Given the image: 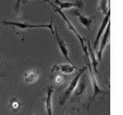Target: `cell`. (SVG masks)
I'll list each match as a JSON object with an SVG mask.
<instances>
[{"mask_svg":"<svg viewBox=\"0 0 123 115\" xmlns=\"http://www.w3.org/2000/svg\"><path fill=\"white\" fill-rule=\"evenodd\" d=\"M22 0H17L16 4V6H15V10H16V13H18L19 10H20V2H21Z\"/></svg>","mask_w":123,"mask_h":115,"instance_id":"16","label":"cell"},{"mask_svg":"<svg viewBox=\"0 0 123 115\" xmlns=\"http://www.w3.org/2000/svg\"><path fill=\"white\" fill-rule=\"evenodd\" d=\"M76 70L75 66L73 64H55L51 68V73L60 71L64 74H71L73 73Z\"/></svg>","mask_w":123,"mask_h":115,"instance_id":"7","label":"cell"},{"mask_svg":"<svg viewBox=\"0 0 123 115\" xmlns=\"http://www.w3.org/2000/svg\"><path fill=\"white\" fill-rule=\"evenodd\" d=\"M2 23L6 25H10L16 27L20 29H48L50 30L51 33L55 35V29L53 27V17H51L50 22L49 24H30L26 22H10V21H3Z\"/></svg>","mask_w":123,"mask_h":115,"instance_id":"3","label":"cell"},{"mask_svg":"<svg viewBox=\"0 0 123 115\" xmlns=\"http://www.w3.org/2000/svg\"><path fill=\"white\" fill-rule=\"evenodd\" d=\"M55 37H56V39H57V43H58V45H59V50H60L61 54H63V56L68 61L69 63L72 64V62L70 60L69 56V50H68V47L67 46L66 43L64 42L63 39L61 37V36L59 35V34L58 33V32L57 31V30L55 29Z\"/></svg>","mask_w":123,"mask_h":115,"instance_id":"9","label":"cell"},{"mask_svg":"<svg viewBox=\"0 0 123 115\" xmlns=\"http://www.w3.org/2000/svg\"><path fill=\"white\" fill-rule=\"evenodd\" d=\"M55 3L58 5L59 9L61 10H68L73 7H78L81 8L83 7V1L81 0L76 1H61L59 0H55Z\"/></svg>","mask_w":123,"mask_h":115,"instance_id":"8","label":"cell"},{"mask_svg":"<svg viewBox=\"0 0 123 115\" xmlns=\"http://www.w3.org/2000/svg\"><path fill=\"white\" fill-rule=\"evenodd\" d=\"M87 54H88V56L87 58H89L90 60V63H91V66L92 67V69L93 71L97 72V66H98V58L95 55L94 51L92 48L91 45H90V42H88L87 43Z\"/></svg>","mask_w":123,"mask_h":115,"instance_id":"12","label":"cell"},{"mask_svg":"<svg viewBox=\"0 0 123 115\" xmlns=\"http://www.w3.org/2000/svg\"><path fill=\"white\" fill-rule=\"evenodd\" d=\"M75 14L78 18V20H80V23L81 24L83 27H85L86 28L89 29L90 27H91V25H92V19L81 14L80 12H78L77 11L75 12Z\"/></svg>","mask_w":123,"mask_h":115,"instance_id":"13","label":"cell"},{"mask_svg":"<svg viewBox=\"0 0 123 115\" xmlns=\"http://www.w3.org/2000/svg\"><path fill=\"white\" fill-rule=\"evenodd\" d=\"M24 1H26V0H24Z\"/></svg>","mask_w":123,"mask_h":115,"instance_id":"17","label":"cell"},{"mask_svg":"<svg viewBox=\"0 0 123 115\" xmlns=\"http://www.w3.org/2000/svg\"><path fill=\"white\" fill-rule=\"evenodd\" d=\"M54 93V87H50L48 89L47 93V97L45 100V108L48 115H53V95Z\"/></svg>","mask_w":123,"mask_h":115,"instance_id":"10","label":"cell"},{"mask_svg":"<svg viewBox=\"0 0 123 115\" xmlns=\"http://www.w3.org/2000/svg\"><path fill=\"white\" fill-rule=\"evenodd\" d=\"M98 8L104 15H106L107 13L110 11L108 0H100Z\"/></svg>","mask_w":123,"mask_h":115,"instance_id":"14","label":"cell"},{"mask_svg":"<svg viewBox=\"0 0 123 115\" xmlns=\"http://www.w3.org/2000/svg\"><path fill=\"white\" fill-rule=\"evenodd\" d=\"M88 68H89V72H90V80L92 82V87H93V98H92V100H93L94 98L96 97L98 95L102 94V93H108L109 94L110 93L109 92H106V91H104L102 90L100 87L99 86L98 84V82L97 80V78L95 75V72L92 69V67L91 66V64H88Z\"/></svg>","mask_w":123,"mask_h":115,"instance_id":"4","label":"cell"},{"mask_svg":"<svg viewBox=\"0 0 123 115\" xmlns=\"http://www.w3.org/2000/svg\"><path fill=\"white\" fill-rule=\"evenodd\" d=\"M44 1H47V3H49L50 6L53 7L55 12H57V13L59 14L61 16V17H62L63 19H64V20L65 21V22H66L67 24V26H68V28H69L70 30L73 32V33L75 34V35L77 38L78 39V40L80 41V43H81V47H82V49H83V52L85 53L86 56V57L87 58V56H88V54H87V47L86 46L85 43H84V39H83V37L81 36V35L80 34V33L76 30V29H75V27L73 26V24L71 23V21H70V20L67 18L66 16L65 15V14L63 13V12H62V10H61L59 9V7H57V5H55V4H54L53 3H52L50 0H44Z\"/></svg>","mask_w":123,"mask_h":115,"instance_id":"2","label":"cell"},{"mask_svg":"<svg viewBox=\"0 0 123 115\" xmlns=\"http://www.w3.org/2000/svg\"><path fill=\"white\" fill-rule=\"evenodd\" d=\"M110 34V22H109L108 24L107 25L106 30L104 31V36L103 37H102V41H101V43H100V45L99 50H98V53H97V58H98V60H100L102 59V55H103L104 50H105L107 43H108V41H109Z\"/></svg>","mask_w":123,"mask_h":115,"instance_id":"5","label":"cell"},{"mask_svg":"<svg viewBox=\"0 0 123 115\" xmlns=\"http://www.w3.org/2000/svg\"><path fill=\"white\" fill-rule=\"evenodd\" d=\"M40 77V74L38 71L36 70L28 71L24 74V81L27 83L32 84L37 82Z\"/></svg>","mask_w":123,"mask_h":115,"instance_id":"11","label":"cell"},{"mask_svg":"<svg viewBox=\"0 0 123 115\" xmlns=\"http://www.w3.org/2000/svg\"><path fill=\"white\" fill-rule=\"evenodd\" d=\"M63 81V77L61 75H57L55 78V83L57 84H60Z\"/></svg>","mask_w":123,"mask_h":115,"instance_id":"15","label":"cell"},{"mask_svg":"<svg viewBox=\"0 0 123 115\" xmlns=\"http://www.w3.org/2000/svg\"><path fill=\"white\" fill-rule=\"evenodd\" d=\"M87 69V66H84L81 69H80L78 74H77L75 77L73 78V79L71 80V81L70 82L69 85H68V87L66 89V90L65 91L64 93L62 95L61 98L60 99L59 101V104L61 106H63L66 103L67 100L70 98V97L72 95L73 93V92L75 91V90L76 89L77 85L79 84V82L80 81V79L81 77V76L83 75V72L86 71Z\"/></svg>","mask_w":123,"mask_h":115,"instance_id":"1","label":"cell"},{"mask_svg":"<svg viewBox=\"0 0 123 115\" xmlns=\"http://www.w3.org/2000/svg\"><path fill=\"white\" fill-rule=\"evenodd\" d=\"M110 10L107 13L106 15H105V17L104 18V20H102V22L100 25V29L98 31L96 35V39H95V41H94V45H93V49L96 50L97 47H98V43L100 42V38L102 37V35L104 33V31L106 29L107 25L108 24V23L110 22Z\"/></svg>","mask_w":123,"mask_h":115,"instance_id":"6","label":"cell"}]
</instances>
